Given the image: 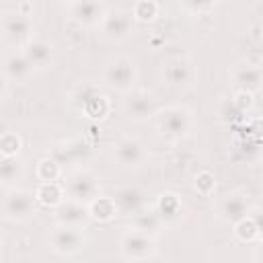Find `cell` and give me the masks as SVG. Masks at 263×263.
Wrapping results in <instances>:
<instances>
[{
  "label": "cell",
  "instance_id": "cell-1",
  "mask_svg": "<svg viewBox=\"0 0 263 263\" xmlns=\"http://www.w3.org/2000/svg\"><path fill=\"white\" fill-rule=\"evenodd\" d=\"M154 121H156L158 134L171 142H179V140L187 138L193 129V113L185 105L162 107L156 113Z\"/></svg>",
  "mask_w": 263,
  "mask_h": 263
},
{
  "label": "cell",
  "instance_id": "cell-2",
  "mask_svg": "<svg viewBox=\"0 0 263 263\" xmlns=\"http://www.w3.org/2000/svg\"><path fill=\"white\" fill-rule=\"evenodd\" d=\"M33 14L21 12L16 6L4 8L0 14V33L2 39L14 49H25V45L35 37L33 33Z\"/></svg>",
  "mask_w": 263,
  "mask_h": 263
},
{
  "label": "cell",
  "instance_id": "cell-3",
  "mask_svg": "<svg viewBox=\"0 0 263 263\" xmlns=\"http://www.w3.org/2000/svg\"><path fill=\"white\" fill-rule=\"evenodd\" d=\"M37 197L35 191L23 189V187H12L4 191L2 197V218L12 224L27 222L35 212H37Z\"/></svg>",
  "mask_w": 263,
  "mask_h": 263
},
{
  "label": "cell",
  "instance_id": "cell-4",
  "mask_svg": "<svg viewBox=\"0 0 263 263\" xmlns=\"http://www.w3.org/2000/svg\"><path fill=\"white\" fill-rule=\"evenodd\" d=\"M103 82L117 90V92H129L136 88V82H138V66H136V60L129 58V55H117L113 58L105 70H103Z\"/></svg>",
  "mask_w": 263,
  "mask_h": 263
},
{
  "label": "cell",
  "instance_id": "cell-5",
  "mask_svg": "<svg viewBox=\"0 0 263 263\" xmlns=\"http://www.w3.org/2000/svg\"><path fill=\"white\" fill-rule=\"evenodd\" d=\"M66 199L90 203L95 197H99V177L88 168H74L72 173L64 175L62 179Z\"/></svg>",
  "mask_w": 263,
  "mask_h": 263
},
{
  "label": "cell",
  "instance_id": "cell-6",
  "mask_svg": "<svg viewBox=\"0 0 263 263\" xmlns=\"http://www.w3.org/2000/svg\"><path fill=\"white\" fill-rule=\"evenodd\" d=\"M47 240H49L51 251L55 255H62V257H72V255L82 253L86 242H88L84 228L64 226V224H53L49 228Z\"/></svg>",
  "mask_w": 263,
  "mask_h": 263
},
{
  "label": "cell",
  "instance_id": "cell-7",
  "mask_svg": "<svg viewBox=\"0 0 263 263\" xmlns=\"http://www.w3.org/2000/svg\"><path fill=\"white\" fill-rule=\"evenodd\" d=\"M121 111H123L125 119L136 121V123H144V121L156 117V113L160 111V107H158L156 97L150 90L136 86L134 90H129V92L123 95Z\"/></svg>",
  "mask_w": 263,
  "mask_h": 263
},
{
  "label": "cell",
  "instance_id": "cell-8",
  "mask_svg": "<svg viewBox=\"0 0 263 263\" xmlns=\"http://www.w3.org/2000/svg\"><path fill=\"white\" fill-rule=\"evenodd\" d=\"M119 253L127 261H148L156 255V238L129 226L119 236Z\"/></svg>",
  "mask_w": 263,
  "mask_h": 263
},
{
  "label": "cell",
  "instance_id": "cell-9",
  "mask_svg": "<svg viewBox=\"0 0 263 263\" xmlns=\"http://www.w3.org/2000/svg\"><path fill=\"white\" fill-rule=\"evenodd\" d=\"M134 29H136V21L132 16V10L109 6V10L99 27V35L109 43H121L132 37Z\"/></svg>",
  "mask_w": 263,
  "mask_h": 263
},
{
  "label": "cell",
  "instance_id": "cell-10",
  "mask_svg": "<svg viewBox=\"0 0 263 263\" xmlns=\"http://www.w3.org/2000/svg\"><path fill=\"white\" fill-rule=\"evenodd\" d=\"M160 76H162V82L171 88H189L197 78V70L189 58L175 55L162 64Z\"/></svg>",
  "mask_w": 263,
  "mask_h": 263
},
{
  "label": "cell",
  "instance_id": "cell-11",
  "mask_svg": "<svg viewBox=\"0 0 263 263\" xmlns=\"http://www.w3.org/2000/svg\"><path fill=\"white\" fill-rule=\"evenodd\" d=\"M66 10H68V18L72 23H76L78 27H84V29L97 27L99 29L109 6L99 0H76V2H68Z\"/></svg>",
  "mask_w": 263,
  "mask_h": 263
},
{
  "label": "cell",
  "instance_id": "cell-12",
  "mask_svg": "<svg viewBox=\"0 0 263 263\" xmlns=\"http://www.w3.org/2000/svg\"><path fill=\"white\" fill-rule=\"evenodd\" d=\"M230 82H232L234 90H245V92L257 95L259 90H263V66L253 60H242L232 66Z\"/></svg>",
  "mask_w": 263,
  "mask_h": 263
},
{
  "label": "cell",
  "instance_id": "cell-13",
  "mask_svg": "<svg viewBox=\"0 0 263 263\" xmlns=\"http://www.w3.org/2000/svg\"><path fill=\"white\" fill-rule=\"evenodd\" d=\"M113 160L123 168L142 166L148 160V148L140 138L123 136L113 144Z\"/></svg>",
  "mask_w": 263,
  "mask_h": 263
},
{
  "label": "cell",
  "instance_id": "cell-14",
  "mask_svg": "<svg viewBox=\"0 0 263 263\" xmlns=\"http://www.w3.org/2000/svg\"><path fill=\"white\" fill-rule=\"evenodd\" d=\"M251 212H253V205H251L249 195L242 193V191H230V193H226V195L220 199L216 216H218L220 222L234 226V224H238L240 220L249 218Z\"/></svg>",
  "mask_w": 263,
  "mask_h": 263
},
{
  "label": "cell",
  "instance_id": "cell-15",
  "mask_svg": "<svg viewBox=\"0 0 263 263\" xmlns=\"http://www.w3.org/2000/svg\"><path fill=\"white\" fill-rule=\"evenodd\" d=\"M35 68L27 60L23 49L6 51L2 58V76L6 84H23L33 76Z\"/></svg>",
  "mask_w": 263,
  "mask_h": 263
},
{
  "label": "cell",
  "instance_id": "cell-16",
  "mask_svg": "<svg viewBox=\"0 0 263 263\" xmlns=\"http://www.w3.org/2000/svg\"><path fill=\"white\" fill-rule=\"evenodd\" d=\"M53 220H55V224L76 226V228H86L92 222L90 212H88V203L74 201V199H64L53 210Z\"/></svg>",
  "mask_w": 263,
  "mask_h": 263
},
{
  "label": "cell",
  "instance_id": "cell-17",
  "mask_svg": "<svg viewBox=\"0 0 263 263\" xmlns=\"http://www.w3.org/2000/svg\"><path fill=\"white\" fill-rule=\"evenodd\" d=\"M111 197L115 201V208H117V214L119 216H129L132 218L134 214H138L140 210L146 208V195L136 185L119 187Z\"/></svg>",
  "mask_w": 263,
  "mask_h": 263
},
{
  "label": "cell",
  "instance_id": "cell-18",
  "mask_svg": "<svg viewBox=\"0 0 263 263\" xmlns=\"http://www.w3.org/2000/svg\"><path fill=\"white\" fill-rule=\"evenodd\" d=\"M23 51L35 70H47L55 62V45L41 37H33Z\"/></svg>",
  "mask_w": 263,
  "mask_h": 263
},
{
  "label": "cell",
  "instance_id": "cell-19",
  "mask_svg": "<svg viewBox=\"0 0 263 263\" xmlns=\"http://www.w3.org/2000/svg\"><path fill=\"white\" fill-rule=\"evenodd\" d=\"M88 152H90V148L82 140H62V142H55L51 146L47 156H51L55 162H60L64 166V164L80 162L82 158H86Z\"/></svg>",
  "mask_w": 263,
  "mask_h": 263
},
{
  "label": "cell",
  "instance_id": "cell-20",
  "mask_svg": "<svg viewBox=\"0 0 263 263\" xmlns=\"http://www.w3.org/2000/svg\"><path fill=\"white\" fill-rule=\"evenodd\" d=\"M152 210L158 214V218L162 220L164 226L179 222V220H181V214H183L181 199H179L175 193H168V191L156 195V199H154V203H152Z\"/></svg>",
  "mask_w": 263,
  "mask_h": 263
},
{
  "label": "cell",
  "instance_id": "cell-21",
  "mask_svg": "<svg viewBox=\"0 0 263 263\" xmlns=\"http://www.w3.org/2000/svg\"><path fill=\"white\" fill-rule=\"evenodd\" d=\"M35 197H37L39 205L55 210L66 199V191H64V185L60 181L58 183H39L35 187Z\"/></svg>",
  "mask_w": 263,
  "mask_h": 263
},
{
  "label": "cell",
  "instance_id": "cell-22",
  "mask_svg": "<svg viewBox=\"0 0 263 263\" xmlns=\"http://www.w3.org/2000/svg\"><path fill=\"white\" fill-rule=\"evenodd\" d=\"M132 228H136V230H140L144 234L156 236L164 228V224H162V220L158 218V214L152 208H144V210H140L138 214L132 216Z\"/></svg>",
  "mask_w": 263,
  "mask_h": 263
},
{
  "label": "cell",
  "instance_id": "cell-23",
  "mask_svg": "<svg viewBox=\"0 0 263 263\" xmlns=\"http://www.w3.org/2000/svg\"><path fill=\"white\" fill-rule=\"evenodd\" d=\"M23 175H25V164H23V160L18 156L2 158V162H0V179H2L4 191L16 187V183L23 179Z\"/></svg>",
  "mask_w": 263,
  "mask_h": 263
},
{
  "label": "cell",
  "instance_id": "cell-24",
  "mask_svg": "<svg viewBox=\"0 0 263 263\" xmlns=\"http://www.w3.org/2000/svg\"><path fill=\"white\" fill-rule=\"evenodd\" d=\"M88 212H90V218L92 222H111L117 214V208H115V201L113 197L109 195H99L95 197L90 203H88Z\"/></svg>",
  "mask_w": 263,
  "mask_h": 263
},
{
  "label": "cell",
  "instance_id": "cell-25",
  "mask_svg": "<svg viewBox=\"0 0 263 263\" xmlns=\"http://www.w3.org/2000/svg\"><path fill=\"white\" fill-rule=\"evenodd\" d=\"M35 175H37L39 183H58L60 179H64L62 164L55 162L51 156L39 158V162H37V166H35Z\"/></svg>",
  "mask_w": 263,
  "mask_h": 263
},
{
  "label": "cell",
  "instance_id": "cell-26",
  "mask_svg": "<svg viewBox=\"0 0 263 263\" xmlns=\"http://www.w3.org/2000/svg\"><path fill=\"white\" fill-rule=\"evenodd\" d=\"M101 92V88L95 84V82H78L72 90H70V103H72V107L80 113L82 109H84V105L92 99V97H97Z\"/></svg>",
  "mask_w": 263,
  "mask_h": 263
},
{
  "label": "cell",
  "instance_id": "cell-27",
  "mask_svg": "<svg viewBox=\"0 0 263 263\" xmlns=\"http://www.w3.org/2000/svg\"><path fill=\"white\" fill-rule=\"evenodd\" d=\"M80 113H82L84 117H88V119L101 121V119H105V117L111 113V101L107 99V95L99 92L97 97H92V99L84 105V109H82Z\"/></svg>",
  "mask_w": 263,
  "mask_h": 263
},
{
  "label": "cell",
  "instance_id": "cell-28",
  "mask_svg": "<svg viewBox=\"0 0 263 263\" xmlns=\"http://www.w3.org/2000/svg\"><path fill=\"white\" fill-rule=\"evenodd\" d=\"M132 16L136 23H152L160 14V4L154 0H138L132 4Z\"/></svg>",
  "mask_w": 263,
  "mask_h": 263
},
{
  "label": "cell",
  "instance_id": "cell-29",
  "mask_svg": "<svg viewBox=\"0 0 263 263\" xmlns=\"http://www.w3.org/2000/svg\"><path fill=\"white\" fill-rule=\"evenodd\" d=\"M21 148H23V140L16 132H4L0 136V154H2V158L18 156Z\"/></svg>",
  "mask_w": 263,
  "mask_h": 263
},
{
  "label": "cell",
  "instance_id": "cell-30",
  "mask_svg": "<svg viewBox=\"0 0 263 263\" xmlns=\"http://www.w3.org/2000/svg\"><path fill=\"white\" fill-rule=\"evenodd\" d=\"M193 189H195L199 195L210 197V195L216 191V177H214V173L208 171V168L195 173V177H193Z\"/></svg>",
  "mask_w": 263,
  "mask_h": 263
},
{
  "label": "cell",
  "instance_id": "cell-31",
  "mask_svg": "<svg viewBox=\"0 0 263 263\" xmlns=\"http://www.w3.org/2000/svg\"><path fill=\"white\" fill-rule=\"evenodd\" d=\"M232 228H234V236L238 240H242V242H255L257 238H261V232H259V228H257V224L253 222L251 216L245 218V220H240Z\"/></svg>",
  "mask_w": 263,
  "mask_h": 263
},
{
  "label": "cell",
  "instance_id": "cell-32",
  "mask_svg": "<svg viewBox=\"0 0 263 263\" xmlns=\"http://www.w3.org/2000/svg\"><path fill=\"white\" fill-rule=\"evenodd\" d=\"M218 115H220V119H222L224 123H232V121H236V119L242 117V113H240L238 107L234 105L232 97H224V99L220 101V105H218Z\"/></svg>",
  "mask_w": 263,
  "mask_h": 263
},
{
  "label": "cell",
  "instance_id": "cell-33",
  "mask_svg": "<svg viewBox=\"0 0 263 263\" xmlns=\"http://www.w3.org/2000/svg\"><path fill=\"white\" fill-rule=\"evenodd\" d=\"M232 101H234V105L238 107V111H240V113H247V111H251V109H253V105H255V95L245 92V90H234Z\"/></svg>",
  "mask_w": 263,
  "mask_h": 263
},
{
  "label": "cell",
  "instance_id": "cell-34",
  "mask_svg": "<svg viewBox=\"0 0 263 263\" xmlns=\"http://www.w3.org/2000/svg\"><path fill=\"white\" fill-rule=\"evenodd\" d=\"M185 10H193V12H201V10H210L216 4L214 2H201V4H181Z\"/></svg>",
  "mask_w": 263,
  "mask_h": 263
},
{
  "label": "cell",
  "instance_id": "cell-35",
  "mask_svg": "<svg viewBox=\"0 0 263 263\" xmlns=\"http://www.w3.org/2000/svg\"><path fill=\"white\" fill-rule=\"evenodd\" d=\"M251 218H253V222L257 224V228H259V232H261V238H263V210H253L251 212Z\"/></svg>",
  "mask_w": 263,
  "mask_h": 263
},
{
  "label": "cell",
  "instance_id": "cell-36",
  "mask_svg": "<svg viewBox=\"0 0 263 263\" xmlns=\"http://www.w3.org/2000/svg\"><path fill=\"white\" fill-rule=\"evenodd\" d=\"M255 261H257V263H263V238H261V242H259L257 249H255Z\"/></svg>",
  "mask_w": 263,
  "mask_h": 263
}]
</instances>
